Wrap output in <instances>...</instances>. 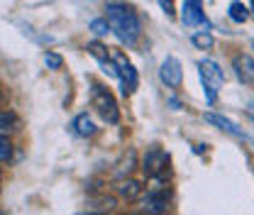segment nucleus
Returning a JSON list of instances; mask_svg holds the SVG:
<instances>
[{"label":"nucleus","mask_w":254,"mask_h":215,"mask_svg":"<svg viewBox=\"0 0 254 215\" xmlns=\"http://www.w3.org/2000/svg\"><path fill=\"white\" fill-rule=\"evenodd\" d=\"M159 2H161V7H164V12H166V15H171V12H174V0H159Z\"/></svg>","instance_id":"obj_19"},{"label":"nucleus","mask_w":254,"mask_h":215,"mask_svg":"<svg viewBox=\"0 0 254 215\" xmlns=\"http://www.w3.org/2000/svg\"><path fill=\"white\" fill-rule=\"evenodd\" d=\"M166 166H169V154L164 152L161 147H152L149 152L144 154V161H142V169L149 179L161 181L166 176Z\"/></svg>","instance_id":"obj_6"},{"label":"nucleus","mask_w":254,"mask_h":215,"mask_svg":"<svg viewBox=\"0 0 254 215\" xmlns=\"http://www.w3.org/2000/svg\"><path fill=\"white\" fill-rule=\"evenodd\" d=\"M250 7H245V2H240V0H235V2H230V10H227V15H230V20L232 22H237V25H245L247 22V17H250V12H247Z\"/></svg>","instance_id":"obj_12"},{"label":"nucleus","mask_w":254,"mask_h":215,"mask_svg":"<svg viewBox=\"0 0 254 215\" xmlns=\"http://www.w3.org/2000/svg\"><path fill=\"white\" fill-rule=\"evenodd\" d=\"M247 113H250V118L254 120V105H250V108H247Z\"/></svg>","instance_id":"obj_20"},{"label":"nucleus","mask_w":254,"mask_h":215,"mask_svg":"<svg viewBox=\"0 0 254 215\" xmlns=\"http://www.w3.org/2000/svg\"><path fill=\"white\" fill-rule=\"evenodd\" d=\"M118 193L123 198H127V201H134V198L142 196V186L137 184V181H120L118 184Z\"/></svg>","instance_id":"obj_14"},{"label":"nucleus","mask_w":254,"mask_h":215,"mask_svg":"<svg viewBox=\"0 0 254 215\" xmlns=\"http://www.w3.org/2000/svg\"><path fill=\"white\" fill-rule=\"evenodd\" d=\"M159 78L166 88H179L181 81H184V69H181V62L176 57H166L161 62V69H159Z\"/></svg>","instance_id":"obj_7"},{"label":"nucleus","mask_w":254,"mask_h":215,"mask_svg":"<svg viewBox=\"0 0 254 215\" xmlns=\"http://www.w3.org/2000/svg\"><path fill=\"white\" fill-rule=\"evenodd\" d=\"M166 206H169L166 191L154 186V188L147 193V198H144V211H147V213H164V211H166Z\"/></svg>","instance_id":"obj_10"},{"label":"nucleus","mask_w":254,"mask_h":215,"mask_svg":"<svg viewBox=\"0 0 254 215\" xmlns=\"http://www.w3.org/2000/svg\"><path fill=\"white\" fill-rule=\"evenodd\" d=\"M44 64L52 69V71H59L64 66V59L59 57V54H54V52H44Z\"/></svg>","instance_id":"obj_17"},{"label":"nucleus","mask_w":254,"mask_h":215,"mask_svg":"<svg viewBox=\"0 0 254 215\" xmlns=\"http://www.w3.org/2000/svg\"><path fill=\"white\" fill-rule=\"evenodd\" d=\"M17 127V115L10 110H0V135H7Z\"/></svg>","instance_id":"obj_15"},{"label":"nucleus","mask_w":254,"mask_h":215,"mask_svg":"<svg viewBox=\"0 0 254 215\" xmlns=\"http://www.w3.org/2000/svg\"><path fill=\"white\" fill-rule=\"evenodd\" d=\"M105 17L110 22V32L127 47H134L137 39L142 37V20L139 15L127 5V2H108L105 5Z\"/></svg>","instance_id":"obj_1"},{"label":"nucleus","mask_w":254,"mask_h":215,"mask_svg":"<svg viewBox=\"0 0 254 215\" xmlns=\"http://www.w3.org/2000/svg\"><path fill=\"white\" fill-rule=\"evenodd\" d=\"M250 10H252V15H254V0H252V5H250Z\"/></svg>","instance_id":"obj_21"},{"label":"nucleus","mask_w":254,"mask_h":215,"mask_svg":"<svg viewBox=\"0 0 254 215\" xmlns=\"http://www.w3.org/2000/svg\"><path fill=\"white\" fill-rule=\"evenodd\" d=\"M198 73H200V83H203V95L205 103L213 105L218 100V93L225 86V73H222L220 64L213 59H200L198 62Z\"/></svg>","instance_id":"obj_2"},{"label":"nucleus","mask_w":254,"mask_h":215,"mask_svg":"<svg viewBox=\"0 0 254 215\" xmlns=\"http://www.w3.org/2000/svg\"><path fill=\"white\" fill-rule=\"evenodd\" d=\"M232 69L245 86H254V59L250 54H237L232 59Z\"/></svg>","instance_id":"obj_8"},{"label":"nucleus","mask_w":254,"mask_h":215,"mask_svg":"<svg viewBox=\"0 0 254 215\" xmlns=\"http://www.w3.org/2000/svg\"><path fill=\"white\" fill-rule=\"evenodd\" d=\"M91 105L95 108V113L110 125L120 123V108H118V100L115 95L108 91L105 86L100 83H91Z\"/></svg>","instance_id":"obj_3"},{"label":"nucleus","mask_w":254,"mask_h":215,"mask_svg":"<svg viewBox=\"0 0 254 215\" xmlns=\"http://www.w3.org/2000/svg\"><path fill=\"white\" fill-rule=\"evenodd\" d=\"M12 154V144L7 140V135H0V161H7Z\"/></svg>","instance_id":"obj_18"},{"label":"nucleus","mask_w":254,"mask_h":215,"mask_svg":"<svg viewBox=\"0 0 254 215\" xmlns=\"http://www.w3.org/2000/svg\"><path fill=\"white\" fill-rule=\"evenodd\" d=\"M190 42L198 47V49H213V44H215V39H213V34H210V30H195L193 34H190Z\"/></svg>","instance_id":"obj_13"},{"label":"nucleus","mask_w":254,"mask_h":215,"mask_svg":"<svg viewBox=\"0 0 254 215\" xmlns=\"http://www.w3.org/2000/svg\"><path fill=\"white\" fill-rule=\"evenodd\" d=\"M181 22L189 30H210V20L203 12V0H184L181 7Z\"/></svg>","instance_id":"obj_5"},{"label":"nucleus","mask_w":254,"mask_h":215,"mask_svg":"<svg viewBox=\"0 0 254 215\" xmlns=\"http://www.w3.org/2000/svg\"><path fill=\"white\" fill-rule=\"evenodd\" d=\"M113 57V64H115V69H118V81H120V88L125 95H132V93L137 91V83H139V76H137V69L129 64L123 52H113L110 54Z\"/></svg>","instance_id":"obj_4"},{"label":"nucleus","mask_w":254,"mask_h":215,"mask_svg":"<svg viewBox=\"0 0 254 215\" xmlns=\"http://www.w3.org/2000/svg\"><path fill=\"white\" fill-rule=\"evenodd\" d=\"M205 120H208L210 125H215V127L222 130V132H227V135L237 137V140H247V135H245V130H242V127H237L232 120L222 118V115H218V113H205Z\"/></svg>","instance_id":"obj_9"},{"label":"nucleus","mask_w":254,"mask_h":215,"mask_svg":"<svg viewBox=\"0 0 254 215\" xmlns=\"http://www.w3.org/2000/svg\"><path fill=\"white\" fill-rule=\"evenodd\" d=\"M71 127H73V132H76L78 137H93L95 132H98V127H95V123H93V118H91L88 113H78V115L73 118Z\"/></svg>","instance_id":"obj_11"},{"label":"nucleus","mask_w":254,"mask_h":215,"mask_svg":"<svg viewBox=\"0 0 254 215\" xmlns=\"http://www.w3.org/2000/svg\"><path fill=\"white\" fill-rule=\"evenodd\" d=\"M91 30H93L95 37H105V34L110 32V22H108V17H95V20H91Z\"/></svg>","instance_id":"obj_16"}]
</instances>
